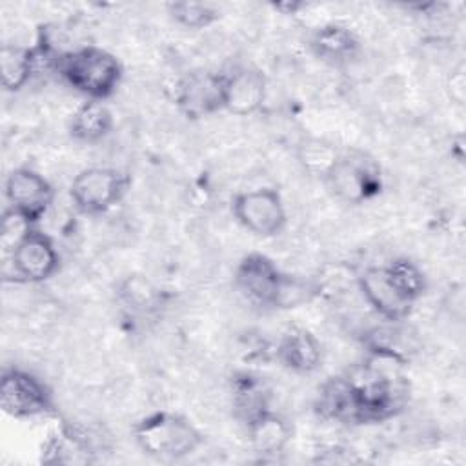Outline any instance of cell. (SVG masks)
<instances>
[{"mask_svg":"<svg viewBox=\"0 0 466 466\" xmlns=\"http://www.w3.org/2000/svg\"><path fill=\"white\" fill-rule=\"evenodd\" d=\"M384 269H386L388 277L391 279V282L395 284V288L410 302L415 304L426 293L428 279L417 262H413L406 257H397V258L386 262Z\"/></svg>","mask_w":466,"mask_h":466,"instance_id":"cell-23","label":"cell"},{"mask_svg":"<svg viewBox=\"0 0 466 466\" xmlns=\"http://www.w3.org/2000/svg\"><path fill=\"white\" fill-rule=\"evenodd\" d=\"M93 442L80 426L62 422L42 444L44 464H87L93 462Z\"/></svg>","mask_w":466,"mask_h":466,"instance_id":"cell-15","label":"cell"},{"mask_svg":"<svg viewBox=\"0 0 466 466\" xmlns=\"http://www.w3.org/2000/svg\"><path fill=\"white\" fill-rule=\"evenodd\" d=\"M244 426L253 451L264 457L282 453L293 435V428L288 419L273 410L257 415Z\"/></svg>","mask_w":466,"mask_h":466,"instance_id":"cell-16","label":"cell"},{"mask_svg":"<svg viewBox=\"0 0 466 466\" xmlns=\"http://www.w3.org/2000/svg\"><path fill=\"white\" fill-rule=\"evenodd\" d=\"M46 58L42 47H27L18 44H4L0 49L2 87L16 93L29 84L38 69V62Z\"/></svg>","mask_w":466,"mask_h":466,"instance_id":"cell-17","label":"cell"},{"mask_svg":"<svg viewBox=\"0 0 466 466\" xmlns=\"http://www.w3.org/2000/svg\"><path fill=\"white\" fill-rule=\"evenodd\" d=\"M308 47L322 64L331 67H346L359 56L360 42L348 25L329 22L311 31Z\"/></svg>","mask_w":466,"mask_h":466,"instance_id":"cell-13","label":"cell"},{"mask_svg":"<svg viewBox=\"0 0 466 466\" xmlns=\"http://www.w3.org/2000/svg\"><path fill=\"white\" fill-rule=\"evenodd\" d=\"M4 195L7 200V209L16 213L29 226H38L55 202L53 184L27 166L15 167L7 175Z\"/></svg>","mask_w":466,"mask_h":466,"instance_id":"cell-9","label":"cell"},{"mask_svg":"<svg viewBox=\"0 0 466 466\" xmlns=\"http://www.w3.org/2000/svg\"><path fill=\"white\" fill-rule=\"evenodd\" d=\"M357 288L366 304L384 320H406L413 309L410 302L391 282L384 266H368L355 277Z\"/></svg>","mask_w":466,"mask_h":466,"instance_id":"cell-11","label":"cell"},{"mask_svg":"<svg viewBox=\"0 0 466 466\" xmlns=\"http://www.w3.org/2000/svg\"><path fill=\"white\" fill-rule=\"evenodd\" d=\"M167 15L177 25H180L184 29H191V31L206 29V27L213 25L220 16L218 9L213 4L189 2V0L167 4Z\"/></svg>","mask_w":466,"mask_h":466,"instance_id":"cell-24","label":"cell"},{"mask_svg":"<svg viewBox=\"0 0 466 466\" xmlns=\"http://www.w3.org/2000/svg\"><path fill=\"white\" fill-rule=\"evenodd\" d=\"M315 411L324 420L355 424V400L348 375L331 377L319 388Z\"/></svg>","mask_w":466,"mask_h":466,"instance_id":"cell-19","label":"cell"},{"mask_svg":"<svg viewBox=\"0 0 466 466\" xmlns=\"http://www.w3.org/2000/svg\"><path fill=\"white\" fill-rule=\"evenodd\" d=\"M231 404L235 417L248 424L257 415L271 410L269 408V390L262 379L251 373H238L233 379Z\"/></svg>","mask_w":466,"mask_h":466,"instance_id":"cell-20","label":"cell"},{"mask_svg":"<svg viewBox=\"0 0 466 466\" xmlns=\"http://www.w3.org/2000/svg\"><path fill=\"white\" fill-rule=\"evenodd\" d=\"M51 67L87 100L100 102H106L116 93L124 76L120 60L98 46H80L55 53Z\"/></svg>","mask_w":466,"mask_h":466,"instance_id":"cell-1","label":"cell"},{"mask_svg":"<svg viewBox=\"0 0 466 466\" xmlns=\"http://www.w3.org/2000/svg\"><path fill=\"white\" fill-rule=\"evenodd\" d=\"M446 89L448 95L451 98V102L462 106L464 98H466V69L462 64H459L457 67L451 69L448 82H446Z\"/></svg>","mask_w":466,"mask_h":466,"instance_id":"cell-25","label":"cell"},{"mask_svg":"<svg viewBox=\"0 0 466 466\" xmlns=\"http://www.w3.org/2000/svg\"><path fill=\"white\" fill-rule=\"evenodd\" d=\"M275 357L288 371L308 375L319 370L322 362V344L309 329L289 326L277 342Z\"/></svg>","mask_w":466,"mask_h":466,"instance_id":"cell-14","label":"cell"},{"mask_svg":"<svg viewBox=\"0 0 466 466\" xmlns=\"http://www.w3.org/2000/svg\"><path fill=\"white\" fill-rule=\"evenodd\" d=\"M286 271H282L273 258L260 251L244 255L233 269V288L238 295L264 309H277V300Z\"/></svg>","mask_w":466,"mask_h":466,"instance_id":"cell-7","label":"cell"},{"mask_svg":"<svg viewBox=\"0 0 466 466\" xmlns=\"http://www.w3.org/2000/svg\"><path fill=\"white\" fill-rule=\"evenodd\" d=\"M129 186L131 178L127 173L116 167L91 166L75 175L69 197L80 213L102 215L124 200Z\"/></svg>","mask_w":466,"mask_h":466,"instance_id":"cell-4","label":"cell"},{"mask_svg":"<svg viewBox=\"0 0 466 466\" xmlns=\"http://www.w3.org/2000/svg\"><path fill=\"white\" fill-rule=\"evenodd\" d=\"M340 151L342 149L339 146H335L331 140L308 135L297 142L295 158H297L299 166L302 167V171H306L309 177L320 178L324 182L326 177L329 175V171L333 169L335 162L339 160Z\"/></svg>","mask_w":466,"mask_h":466,"instance_id":"cell-21","label":"cell"},{"mask_svg":"<svg viewBox=\"0 0 466 466\" xmlns=\"http://www.w3.org/2000/svg\"><path fill=\"white\" fill-rule=\"evenodd\" d=\"M231 213L244 229L262 238L280 235L288 224V211L280 191L266 186L237 193L231 198Z\"/></svg>","mask_w":466,"mask_h":466,"instance_id":"cell-5","label":"cell"},{"mask_svg":"<svg viewBox=\"0 0 466 466\" xmlns=\"http://www.w3.org/2000/svg\"><path fill=\"white\" fill-rule=\"evenodd\" d=\"M15 279L25 284L49 280L60 268L55 240L38 226H29L9 251Z\"/></svg>","mask_w":466,"mask_h":466,"instance_id":"cell-8","label":"cell"},{"mask_svg":"<svg viewBox=\"0 0 466 466\" xmlns=\"http://www.w3.org/2000/svg\"><path fill=\"white\" fill-rule=\"evenodd\" d=\"M137 446L155 461H182L204 442L202 431L184 415L153 411L133 426Z\"/></svg>","mask_w":466,"mask_h":466,"instance_id":"cell-2","label":"cell"},{"mask_svg":"<svg viewBox=\"0 0 466 466\" xmlns=\"http://www.w3.org/2000/svg\"><path fill=\"white\" fill-rule=\"evenodd\" d=\"M118 302L131 313L147 315L162 304L160 289L144 275H127L116 289Z\"/></svg>","mask_w":466,"mask_h":466,"instance_id":"cell-22","label":"cell"},{"mask_svg":"<svg viewBox=\"0 0 466 466\" xmlns=\"http://www.w3.org/2000/svg\"><path fill=\"white\" fill-rule=\"evenodd\" d=\"M268 95L266 75L253 66H238L224 73V111L248 116L262 109Z\"/></svg>","mask_w":466,"mask_h":466,"instance_id":"cell-12","label":"cell"},{"mask_svg":"<svg viewBox=\"0 0 466 466\" xmlns=\"http://www.w3.org/2000/svg\"><path fill=\"white\" fill-rule=\"evenodd\" d=\"M0 406L13 419H35L55 411L47 384L20 368H4L0 377Z\"/></svg>","mask_w":466,"mask_h":466,"instance_id":"cell-6","label":"cell"},{"mask_svg":"<svg viewBox=\"0 0 466 466\" xmlns=\"http://www.w3.org/2000/svg\"><path fill=\"white\" fill-rule=\"evenodd\" d=\"M175 104L178 111L197 120L215 115L224 109V71L213 69H189L175 86Z\"/></svg>","mask_w":466,"mask_h":466,"instance_id":"cell-10","label":"cell"},{"mask_svg":"<svg viewBox=\"0 0 466 466\" xmlns=\"http://www.w3.org/2000/svg\"><path fill=\"white\" fill-rule=\"evenodd\" d=\"M329 191L346 204H364L382 191L379 162L366 151L342 149L339 160L324 180Z\"/></svg>","mask_w":466,"mask_h":466,"instance_id":"cell-3","label":"cell"},{"mask_svg":"<svg viewBox=\"0 0 466 466\" xmlns=\"http://www.w3.org/2000/svg\"><path fill=\"white\" fill-rule=\"evenodd\" d=\"M115 127L113 111L106 102H82L69 120V135L82 144H96L104 140Z\"/></svg>","mask_w":466,"mask_h":466,"instance_id":"cell-18","label":"cell"}]
</instances>
